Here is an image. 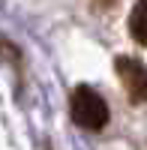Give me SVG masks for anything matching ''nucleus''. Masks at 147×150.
<instances>
[{
  "label": "nucleus",
  "instance_id": "2",
  "mask_svg": "<svg viewBox=\"0 0 147 150\" xmlns=\"http://www.w3.org/2000/svg\"><path fill=\"white\" fill-rule=\"evenodd\" d=\"M114 69L120 75V81H123L126 87V96H129V102H147V69L141 60L135 57H117L114 60Z\"/></svg>",
  "mask_w": 147,
  "mask_h": 150
},
{
  "label": "nucleus",
  "instance_id": "1",
  "mask_svg": "<svg viewBox=\"0 0 147 150\" xmlns=\"http://www.w3.org/2000/svg\"><path fill=\"white\" fill-rule=\"evenodd\" d=\"M69 108H72V120L78 123L81 129H102L105 123H108V105H105V99L93 90V87H75L72 90V99H69Z\"/></svg>",
  "mask_w": 147,
  "mask_h": 150
},
{
  "label": "nucleus",
  "instance_id": "3",
  "mask_svg": "<svg viewBox=\"0 0 147 150\" xmlns=\"http://www.w3.org/2000/svg\"><path fill=\"white\" fill-rule=\"evenodd\" d=\"M129 33L138 45H147V0H138L129 15Z\"/></svg>",
  "mask_w": 147,
  "mask_h": 150
}]
</instances>
